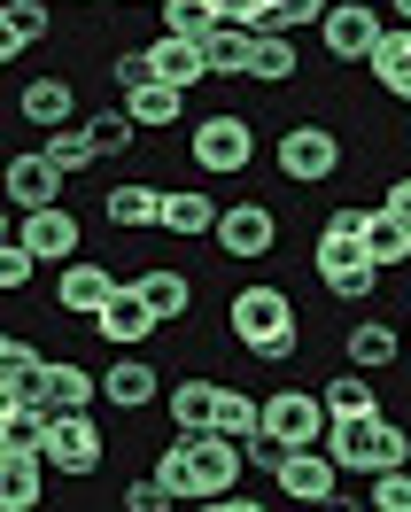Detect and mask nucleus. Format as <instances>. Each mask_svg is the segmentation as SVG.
Wrapping results in <instances>:
<instances>
[{
	"mask_svg": "<svg viewBox=\"0 0 411 512\" xmlns=\"http://www.w3.org/2000/svg\"><path fill=\"white\" fill-rule=\"evenodd\" d=\"M326 450H334L342 474H396V466H411V427H404V419H388V412L334 419Z\"/></svg>",
	"mask_w": 411,
	"mask_h": 512,
	"instance_id": "2",
	"label": "nucleus"
},
{
	"mask_svg": "<svg viewBox=\"0 0 411 512\" xmlns=\"http://www.w3.org/2000/svg\"><path fill=\"white\" fill-rule=\"evenodd\" d=\"M404 342H411V334H404Z\"/></svg>",
	"mask_w": 411,
	"mask_h": 512,
	"instance_id": "48",
	"label": "nucleus"
},
{
	"mask_svg": "<svg viewBox=\"0 0 411 512\" xmlns=\"http://www.w3.org/2000/svg\"><path fill=\"white\" fill-rule=\"evenodd\" d=\"M47 427L39 404H0V458H47Z\"/></svg>",
	"mask_w": 411,
	"mask_h": 512,
	"instance_id": "25",
	"label": "nucleus"
},
{
	"mask_svg": "<svg viewBox=\"0 0 411 512\" xmlns=\"http://www.w3.org/2000/svg\"><path fill=\"white\" fill-rule=\"evenodd\" d=\"M101 404V373L70 365V357H47V381H39V412L63 419V412H94Z\"/></svg>",
	"mask_w": 411,
	"mask_h": 512,
	"instance_id": "16",
	"label": "nucleus"
},
{
	"mask_svg": "<svg viewBox=\"0 0 411 512\" xmlns=\"http://www.w3.org/2000/svg\"><path fill=\"white\" fill-rule=\"evenodd\" d=\"M264 435L287 443V450H326L334 412H326V396H311V388H272L264 396Z\"/></svg>",
	"mask_w": 411,
	"mask_h": 512,
	"instance_id": "5",
	"label": "nucleus"
},
{
	"mask_svg": "<svg viewBox=\"0 0 411 512\" xmlns=\"http://www.w3.org/2000/svg\"><path fill=\"white\" fill-rule=\"evenodd\" d=\"M342 357L357 365V373H388V365L404 357V334H396L388 319H357V326L342 334Z\"/></svg>",
	"mask_w": 411,
	"mask_h": 512,
	"instance_id": "21",
	"label": "nucleus"
},
{
	"mask_svg": "<svg viewBox=\"0 0 411 512\" xmlns=\"http://www.w3.org/2000/svg\"><path fill=\"white\" fill-rule=\"evenodd\" d=\"M117 295H125V280H117L101 256H78V264H63V272H55V303H63L70 319H86V326H94Z\"/></svg>",
	"mask_w": 411,
	"mask_h": 512,
	"instance_id": "9",
	"label": "nucleus"
},
{
	"mask_svg": "<svg viewBox=\"0 0 411 512\" xmlns=\"http://www.w3.org/2000/svg\"><path fill=\"white\" fill-rule=\"evenodd\" d=\"M125 117L140 132H171L179 117H187V94H179V86H163V78H148V86H132V94H125Z\"/></svg>",
	"mask_w": 411,
	"mask_h": 512,
	"instance_id": "26",
	"label": "nucleus"
},
{
	"mask_svg": "<svg viewBox=\"0 0 411 512\" xmlns=\"http://www.w3.org/2000/svg\"><path fill=\"white\" fill-rule=\"evenodd\" d=\"M272 163H280L287 187H326V179L342 171V132L303 117V125H287L280 140H272Z\"/></svg>",
	"mask_w": 411,
	"mask_h": 512,
	"instance_id": "4",
	"label": "nucleus"
},
{
	"mask_svg": "<svg viewBox=\"0 0 411 512\" xmlns=\"http://www.w3.org/2000/svg\"><path fill=\"white\" fill-rule=\"evenodd\" d=\"M125 512H179V497H171L156 474H132L125 481Z\"/></svg>",
	"mask_w": 411,
	"mask_h": 512,
	"instance_id": "42",
	"label": "nucleus"
},
{
	"mask_svg": "<svg viewBox=\"0 0 411 512\" xmlns=\"http://www.w3.org/2000/svg\"><path fill=\"white\" fill-rule=\"evenodd\" d=\"M365 256H373L380 272H396V264L411 256V225L396 218L388 202H380V210H365Z\"/></svg>",
	"mask_w": 411,
	"mask_h": 512,
	"instance_id": "30",
	"label": "nucleus"
},
{
	"mask_svg": "<svg viewBox=\"0 0 411 512\" xmlns=\"http://www.w3.org/2000/svg\"><path fill=\"white\" fill-rule=\"evenodd\" d=\"M326 412H334V419H365V412H380L373 373H357V365H349V373H334V381H326Z\"/></svg>",
	"mask_w": 411,
	"mask_h": 512,
	"instance_id": "33",
	"label": "nucleus"
},
{
	"mask_svg": "<svg viewBox=\"0 0 411 512\" xmlns=\"http://www.w3.org/2000/svg\"><path fill=\"white\" fill-rule=\"evenodd\" d=\"M16 241H24L32 256H55V264H78V256H86L78 210H63V202H55V210H32V218L16 225Z\"/></svg>",
	"mask_w": 411,
	"mask_h": 512,
	"instance_id": "15",
	"label": "nucleus"
},
{
	"mask_svg": "<svg viewBox=\"0 0 411 512\" xmlns=\"http://www.w3.org/2000/svg\"><path fill=\"white\" fill-rule=\"evenodd\" d=\"M101 458H109V435L94 427V412H63L55 427H47V466L63 481H94Z\"/></svg>",
	"mask_w": 411,
	"mask_h": 512,
	"instance_id": "7",
	"label": "nucleus"
},
{
	"mask_svg": "<svg viewBox=\"0 0 411 512\" xmlns=\"http://www.w3.org/2000/svg\"><path fill=\"white\" fill-rule=\"evenodd\" d=\"M132 288L148 295V311H156L163 326H171V319H187V311H194V280L179 272V264H148V272H140Z\"/></svg>",
	"mask_w": 411,
	"mask_h": 512,
	"instance_id": "24",
	"label": "nucleus"
},
{
	"mask_svg": "<svg viewBox=\"0 0 411 512\" xmlns=\"http://www.w3.org/2000/svg\"><path fill=\"white\" fill-rule=\"evenodd\" d=\"M318 39H326V55H334V63L365 70V63H373V47L388 39V16L365 8V0H334V8H326V24H318Z\"/></svg>",
	"mask_w": 411,
	"mask_h": 512,
	"instance_id": "6",
	"label": "nucleus"
},
{
	"mask_svg": "<svg viewBox=\"0 0 411 512\" xmlns=\"http://www.w3.org/2000/svg\"><path fill=\"white\" fill-rule=\"evenodd\" d=\"M334 0H272V32H318Z\"/></svg>",
	"mask_w": 411,
	"mask_h": 512,
	"instance_id": "39",
	"label": "nucleus"
},
{
	"mask_svg": "<svg viewBox=\"0 0 411 512\" xmlns=\"http://www.w3.org/2000/svg\"><path fill=\"white\" fill-rule=\"evenodd\" d=\"M318 512H373V505H342V497H334V505H318Z\"/></svg>",
	"mask_w": 411,
	"mask_h": 512,
	"instance_id": "46",
	"label": "nucleus"
},
{
	"mask_svg": "<svg viewBox=\"0 0 411 512\" xmlns=\"http://www.w3.org/2000/svg\"><path fill=\"white\" fill-rule=\"evenodd\" d=\"M8 202H16V218H32V210H55V202H63V171H55L47 148L8 156Z\"/></svg>",
	"mask_w": 411,
	"mask_h": 512,
	"instance_id": "11",
	"label": "nucleus"
},
{
	"mask_svg": "<svg viewBox=\"0 0 411 512\" xmlns=\"http://www.w3.org/2000/svg\"><path fill=\"white\" fill-rule=\"evenodd\" d=\"M16 117H24L32 132H63V125H78V86L47 70V78H32V86L16 94Z\"/></svg>",
	"mask_w": 411,
	"mask_h": 512,
	"instance_id": "17",
	"label": "nucleus"
},
{
	"mask_svg": "<svg viewBox=\"0 0 411 512\" xmlns=\"http://www.w3.org/2000/svg\"><path fill=\"white\" fill-rule=\"evenodd\" d=\"M86 132H94V148H101V156H125L132 140H140V125L125 117V101H117V109H94V117H86Z\"/></svg>",
	"mask_w": 411,
	"mask_h": 512,
	"instance_id": "38",
	"label": "nucleus"
},
{
	"mask_svg": "<svg viewBox=\"0 0 411 512\" xmlns=\"http://www.w3.org/2000/svg\"><path fill=\"white\" fill-rule=\"evenodd\" d=\"M249 55H256V32H241V24H218V32L202 39L210 78H249Z\"/></svg>",
	"mask_w": 411,
	"mask_h": 512,
	"instance_id": "31",
	"label": "nucleus"
},
{
	"mask_svg": "<svg viewBox=\"0 0 411 512\" xmlns=\"http://www.w3.org/2000/svg\"><path fill=\"white\" fill-rule=\"evenodd\" d=\"M32 272H39V256L24 249L16 233H8V249H0V288H8V295H24V288H32Z\"/></svg>",
	"mask_w": 411,
	"mask_h": 512,
	"instance_id": "41",
	"label": "nucleus"
},
{
	"mask_svg": "<svg viewBox=\"0 0 411 512\" xmlns=\"http://www.w3.org/2000/svg\"><path fill=\"white\" fill-rule=\"evenodd\" d=\"M148 474H156L163 489L179 497V505H202V474H194V435H171V443L156 450V466H148Z\"/></svg>",
	"mask_w": 411,
	"mask_h": 512,
	"instance_id": "29",
	"label": "nucleus"
},
{
	"mask_svg": "<svg viewBox=\"0 0 411 512\" xmlns=\"http://www.w3.org/2000/svg\"><path fill=\"white\" fill-rule=\"evenodd\" d=\"M365 505H373V512H411V466H396V474H373Z\"/></svg>",
	"mask_w": 411,
	"mask_h": 512,
	"instance_id": "40",
	"label": "nucleus"
},
{
	"mask_svg": "<svg viewBox=\"0 0 411 512\" xmlns=\"http://www.w3.org/2000/svg\"><path fill=\"white\" fill-rule=\"evenodd\" d=\"M163 396V373L148 365V350H117V365L101 373V404H117V412H148Z\"/></svg>",
	"mask_w": 411,
	"mask_h": 512,
	"instance_id": "13",
	"label": "nucleus"
},
{
	"mask_svg": "<svg viewBox=\"0 0 411 512\" xmlns=\"http://www.w3.org/2000/svg\"><path fill=\"white\" fill-rule=\"evenodd\" d=\"M47 458H0V512H39L47 505Z\"/></svg>",
	"mask_w": 411,
	"mask_h": 512,
	"instance_id": "22",
	"label": "nucleus"
},
{
	"mask_svg": "<svg viewBox=\"0 0 411 512\" xmlns=\"http://www.w3.org/2000/svg\"><path fill=\"white\" fill-rule=\"evenodd\" d=\"M295 70H303L295 32H256V55H249V78H256V86H287Z\"/></svg>",
	"mask_w": 411,
	"mask_h": 512,
	"instance_id": "32",
	"label": "nucleus"
},
{
	"mask_svg": "<svg viewBox=\"0 0 411 512\" xmlns=\"http://www.w3.org/2000/svg\"><path fill=\"white\" fill-rule=\"evenodd\" d=\"M194 512H272V505H264V497H241V489H233V497H202Z\"/></svg>",
	"mask_w": 411,
	"mask_h": 512,
	"instance_id": "44",
	"label": "nucleus"
},
{
	"mask_svg": "<svg viewBox=\"0 0 411 512\" xmlns=\"http://www.w3.org/2000/svg\"><path fill=\"white\" fill-rule=\"evenodd\" d=\"M218 396H225V381H210V373L171 381V435H210L218 427Z\"/></svg>",
	"mask_w": 411,
	"mask_h": 512,
	"instance_id": "19",
	"label": "nucleus"
},
{
	"mask_svg": "<svg viewBox=\"0 0 411 512\" xmlns=\"http://www.w3.org/2000/svg\"><path fill=\"white\" fill-rule=\"evenodd\" d=\"M39 148L55 156V171H63V179H78V171H94V163H101V148H94V132H86V125H63V132H47Z\"/></svg>",
	"mask_w": 411,
	"mask_h": 512,
	"instance_id": "35",
	"label": "nucleus"
},
{
	"mask_svg": "<svg viewBox=\"0 0 411 512\" xmlns=\"http://www.w3.org/2000/svg\"><path fill=\"white\" fill-rule=\"evenodd\" d=\"M272 489H280V505H334L342 497V466H334V450H287Z\"/></svg>",
	"mask_w": 411,
	"mask_h": 512,
	"instance_id": "8",
	"label": "nucleus"
},
{
	"mask_svg": "<svg viewBox=\"0 0 411 512\" xmlns=\"http://www.w3.org/2000/svg\"><path fill=\"white\" fill-rule=\"evenodd\" d=\"M225 24H241V32H272V0H218Z\"/></svg>",
	"mask_w": 411,
	"mask_h": 512,
	"instance_id": "43",
	"label": "nucleus"
},
{
	"mask_svg": "<svg viewBox=\"0 0 411 512\" xmlns=\"http://www.w3.org/2000/svg\"><path fill=\"white\" fill-rule=\"evenodd\" d=\"M225 326H233V342L249 357H272V365H287L295 357V295L287 288H272V280H249V288L225 303Z\"/></svg>",
	"mask_w": 411,
	"mask_h": 512,
	"instance_id": "1",
	"label": "nucleus"
},
{
	"mask_svg": "<svg viewBox=\"0 0 411 512\" xmlns=\"http://www.w3.org/2000/svg\"><path fill=\"white\" fill-rule=\"evenodd\" d=\"M218 194H163V233L171 241H202V233H218Z\"/></svg>",
	"mask_w": 411,
	"mask_h": 512,
	"instance_id": "28",
	"label": "nucleus"
},
{
	"mask_svg": "<svg viewBox=\"0 0 411 512\" xmlns=\"http://www.w3.org/2000/svg\"><path fill=\"white\" fill-rule=\"evenodd\" d=\"M156 16H163V32H171V39H210V32L225 24L218 0H163Z\"/></svg>",
	"mask_w": 411,
	"mask_h": 512,
	"instance_id": "34",
	"label": "nucleus"
},
{
	"mask_svg": "<svg viewBox=\"0 0 411 512\" xmlns=\"http://www.w3.org/2000/svg\"><path fill=\"white\" fill-rule=\"evenodd\" d=\"M187 163L202 179H241L256 163V125L241 109H210L202 125H187Z\"/></svg>",
	"mask_w": 411,
	"mask_h": 512,
	"instance_id": "3",
	"label": "nucleus"
},
{
	"mask_svg": "<svg viewBox=\"0 0 411 512\" xmlns=\"http://www.w3.org/2000/svg\"><path fill=\"white\" fill-rule=\"evenodd\" d=\"M357 256H365V202H342V210H326V225H318L311 272L326 280V272H342V264H357Z\"/></svg>",
	"mask_w": 411,
	"mask_h": 512,
	"instance_id": "12",
	"label": "nucleus"
},
{
	"mask_svg": "<svg viewBox=\"0 0 411 512\" xmlns=\"http://www.w3.org/2000/svg\"><path fill=\"white\" fill-rule=\"evenodd\" d=\"M132 8H163V0H132Z\"/></svg>",
	"mask_w": 411,
	"mask_h": 512,
	"instance_id": "47",
	"label": "nucleus"
},
{
	"mask_svg": "<svg viewBox=\"0 0 411 512\" xmlns=\"http://www.w3.org/2000/svg\"><path fill=\"white\" fill-rule=\"evenodd\" d=\"M380 280H388V272H380L373 256H357V264H342V272H326V295H334V303H373Z\"/></svg>",
	"mask_w": 411,
	"mask_h": 512,
	"instance_id": "36",
	"label": "nucleus"
},
{
	"mask_svg": "<svg viewBox=\"0 0 411 512\" xmlns=\"http://www.w3.org/2000/svg\"><path fill=\"white\" fill-rule=\"evenodd\" d=\"M365 70H373V86L388 101H411V24H388V39L373 47V63H365Z\"/></svg>",
	"mask_w": 411,
	"mask_h": 512,
	"instance_id": "23",
	"label": "nucleus"
},
{
	"mask_svg": "<svg viewBox=\"0 0 411 512\" xmlns=\"http://www.w3.org/2000/svg\"><path fill=\"white\" fill-rule=\"evenodd\" d=\"M256 427H264V404H256V396H241V388H225V396H218V427H210V435H233V443H249Z\"/></svg>",
	"mask_w": 411,
	"mask_h": 512,
	"instance_id": "37",
	"label": "nucleus"
},
{
	"mask_svg": "<svg viewBox=\"0 0 411 512\" xmlns=\"http://www.w3.org/2000/svg\"><path fill=\"white\" fill-rule=\"evenodd\" d=\"M210 241H218L233 264H256V256L280 249V210H264V202H225V218H218Z\"/></svg>",
	"mask_w": 411,
	"mask_h": 512,
	"instance_id": "10",
	"label": "nucleus"
},
{
	"mask_svg": "<svg viewBox=\"0 0 411 512\" xmlns=\"http://www.w3.org/2000/svg\"><path fill=\"white\" fill-rule=\"evenodd\" d=\"M388 210L411 225V171H404V179H388Z\"/></svg>",
	"mask_w": 411,
	"mask_h": 512,
	"instance_id": "45",
	"label": "nucleus"
},
{
	"mask_svg": "<svg viewBox=\"0 0 411 512\" xmlns=\"http://www.w3.org/2000/svg\"><path fill=\"white\" fill-rule=\"evenodd\" d=\"M47 24H55V16H47V0H8V8H0V63H16L24 47H39Z\"/></svg>",
	"mask_w": 411,
	"mask_h": 512,
	"instance_id": "27",
	"label": "nucleus"
},
{
	"mask_svg": "<svg viewBox=\"0 0 411 512\" xmlns=\"http://www.w3.org/2000/svg\"><path fill=\"white\" fill-rule=\"evenodd\" d=\"M148 70H156L163 86H179V94H194L202 78H210V63H202V39H148Z\"/></svg>",
	"mask_w": 411,
	"mask_h": 512,
	"instance_id": "20",
	"label": "nucleus"
},
{
	"mask_svg": "<svg viewBox=\"0 0 411 512\" xmlns=\"http://www.w3.org/2000/svg\"><path fill=\"white\" fill-rule=\"evenodd\" d=\"M163 194H171V187L125 179V187H109V194H101V218L117 225V233H148V225H163Z\"/></svg>",
	"mask_w": 411,
	"mask_h": 512,
	"instance_id": "18",
	"label": "nucleus"
},
{
	"mask_svg": "<svg viewBox=\"0 0 411 512\" xmlns=\"http://www.w3.org/2000/svg\"><path fill=\"white\" fill-rule=\"evenodd\" d=\"M94 334L109 342V350H148V342L163 334V319L148 311V295H140V288L125 280V295H117V303H109V311L94 319Z\"/></svg>",
	"mask_w": 411,
	"mask_h": 512,
	"instance_id": "14",
	"label": "nucleus"
}]
</instances>
